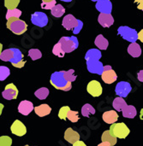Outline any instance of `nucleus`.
Masks as SVG:
<instances>
[{"label": "nucleus", "mask_w": 143, "mask_h": 146, "mask_svg": "<svg viewBox=\"0 0 143 146\" xmlns=\"http://www.w3.org/2000/svg\"><path fill=\"white\" fill-rule=\"evenodd\" d=\"M50 82L57 90L68 92L72 88V84L70 82H68L64 79L63 75V71L54 72L51 76Z\"/></svg>", "instance_id": "obj_1"}, {"label": "nucleus", "mask_w": 143, "mask_h": 146, "mask_svg": "<svg viewBox=\"0 0 143 146\" xmlns=\"http://www.w3.org/2000/svg\"><path fill=\"white\" fill-rule=\"evenodd\" d=\"M6 26H7V28H9L13 33H15L16 35L23 34L27 29V23L24 21L17 19V18L9 19Z\"/></svg>", "instance_id": "obj_2"}, {"label": "nucleus", "mask_w": 143, "mask_h": 146, "mask_svg": "<svg viewBox=\"0 0 143 146\" xmlns=\"http://www.w3.org/2000/svg\"><path fill=\"white\" fill-rule=\"evenodd\" d=\"M61 45L62 50L65 53H70L74 51L79 46V42L76 37H62L58 42Z\"/></svg>", "instance_id": "obj_3"}, {"label": "nucleus", "mask_w": 143, "mask_h": 146, "mask_svg": "<svg viewBox=\"0 0 143 146\" xmlns=\"http://www.w3.org/2000/svg\"><path fill=\"white\" fill-rule=\"evenodd\" d=\"M117 139H125L126 137H128V135L130 133V130L129 129V127L126 126V124H124V122H120V123H113L112 124V126L110 127V130H109Z\"/></svg>", "instance_id": "obj_4"}, {"label": "nucleus", "mask_w": 143, "mask_h": 146, "mask_svg": "<svg viewBox=\"0 0 143 146\" xmlns=\"http://www.w3.org/2000/svg\"><path fill=\"white\" fill-rule=\"evenodd\" d=\"M118 34L124 38L125 40L130 42V43H136L137 38V32L136 29L130 28L129 27H125V26H122L118 29Z\"/></svg>", "instance_id": "obj_5"}, {"label": "nucleus", "mask_w": 143, "mask_h": 146, "mask_svg": "<svg viewBox=\"0 0 143 146\" xmlns=\"http://www.w3.org/2000/svg\"><path fill=\"white\" fill-rule=\"evenodd\" d=\"M101 78L105 83L112 84L113 82H115L117 80L118 75L110 65H106V66H104L103 73L101 74Z\"/></svg>", "instance_id": "obj_6"}, {"label": "nucleus", "mask_w": 143, "mask_h": 146, "mask_svg": "<svg viewBox=\"0 0 143 146\" xmlns=\"http://www.w3.org/2000/svg\"><path fill=\"white\" fill-rule=\"evenodd\" d=\"M31 21L37 27H44L48 24V17L44 12H35L31 16Z\"/></svg>", "instance_id": "obj_7"}, {"label": "nucleus", "mask_w": 143, "mask_h": 146, "mask_svg": "<svg viewBox=\"0 0 143 146\" xmlns=\"http://www.w3.org/2000/svg\"><path fill=\"white\" fill-rule=\"evenodd\" d=\"M131 90H132V87L129 82L121 81V82L118 83V85L116 86L115 92L120 98H126L130 94Z\"/></svg>", "instance_id": "obj_8"}, {"label": "nucleus", "mask_w": 143, "mask_h": 146, "mask_svg": "<svg viewBox=\"0 0 143 146\" xmlns=\"http://www.w3.org/2000/svg\"><path fill=\"white\" fill-rule=\"evenodd\" d=\"M2 96L6 100L16 99L17 96H18V89L16 88V86L14 84H12V83L8 84L5 86L4 91L2 92Z\"/></svg>", "instance_id": "obj_9"}, {"label": "nucleus", "mask_w": 143, "mask_h": 146, "mask_svg": "<svg viewBox=\"0 0 143 146\" xmlns=\"http://www.w3.org/2000/svg\"><path fill=\"white\" fill-rule=\"evenodd\" d=\"M87 90H88V92L94 98L101 96L102 92H103L101 84L97 80H91L88 84Z\"/></svg>", "instance_id": "obj_10"}, {"label": "nucleus", "mask_w": 143, "mask_h": 146, "mask_svg": "<svg viewBox=\"0 0 143 146\" xmlns=\"http://www.w3.org/2000/svg\"><path fill=\"white\" fill-rule=\"evenodd\" d=\"M87 68L88 70L92 73V74H96L101 75L103 73V68L104 65L100 61H93V60H88L87 61Z\"/></svg>", "instance_id": "obj_11"}, {"label": "nucleus", "mask_w": 143, "mask_h": 146, "mask_svg": "<svg viewBox=\"0 0 143 146\" xmlns=\"http://www.w3.org/2000/svg\"><path fill=\"white\" fill-rule=\"evenodd\" d=\"M10 130L13 134L18 137H22L27 133V128L25 125L19 120H16L13 122V124L11 125Z\"/></svg>", "instance_id": "obj_12"}, {"label": "nucleus", "mask_w": 143, "mask_h": 146, "mask_svg": "<svg viewBox=\"0 0 143 146\" xmlns=\"http://www.w3.org/2000/svg\"><path fill=\"white\" fill-rule=\"evenodd\" d=\"M95 7L101 14H111L112 11V3L110 0H99Z\"/></svg>", "instance_id": "obj_13"}, {"label": "nucleus", "mask_w": 143, "mask_h": 146, "mask_svg": "<svg viewBox=\"0 0 143 146\" xmlns=\"http://www.w3.org/2000/svg\"><path fill=\"white\" fill-rule=\"evenodd\" d=\"M33 104L30 101L23 100L18 105V111L23 115H28L33 110Z\"/></svg>", "instance_id": "obj_14"}, {"label": "nucleus", "mask_w": 143, "mask_h": 146, "mask_svg": "<svg viewBox=\"0 0 143 146\" xmlns=\"http://www.w3.org/2000/svg\"><path fill=\"white\" fill-rule=\"evenodd\" d=\"M99 23L103 27H110L114 23V18L111 14H100L98 17Z\"/></svg>", "instance_id": "obj_15"}, {"label": "nucleus", "mask_w": 143, "mask_h": 146, "mask_svg": "<svg viewBox=\"0 0 143 146\" xmlns=\"http://www.w3.org/2000/svg\"><path fill=\"white\" fill-rule=\"evenodd\" d=\"M77 24V19L72 15H67L63 19L62 25L66 30H73Z\"/></svg>", "instance_id": "obj_16"}, {"label": "nucleus", "mask_w": 143, "mask_h": 146, "mask_svg": "<svg viewBox=\"0 0 143 146\" xmlns=\"http://www.w3.org/2000/svg\"><path fill=\"white\" fill-rule=\"evenodd\" d=\"M64 139L66 141H68L69 144L73 145L76 141L80 140V134L77 132L74 131L72 128L69 127L64 133Z\"/></svg>", "instance_id": "obj_17"}, {"label": "nucleus", "mask_w": 143, "mask_h": 146, "mask_svg": "<svg viewBox=\"0 0 143 146\" xmlns=\"http://www.w3.org/2000/svg\"><path fill=\"white\" fill-rule=\"evenodd\" d=\"M102 118L106 123L113 124V123H116V121H118V115L115 110H109V111H106L103 114Z\"/></svg>", "instance_id": "obj_18"}, {"label": "nucleus", "mask_w": 143, "mask_h": 146, "mask_svg": "<svg viewBox=\"0 0 143 146\" xmlns=\"http://www.w3.org/2000/svg\"><path fill=\"white\" fill-rule=\"evenodd\" d=\"M102 54L99 49H90L87 51L85 55V60H93V61H100L101 58Z\"/></svg>", "instance_id": "obj_19"}, {"label": "nucleus", "mask_w": 143, "mask_h": 146, "mask_svg": "<svg viewBox=\"0 0 143 146\" xmlns=\"http://www.w3.org/2000/svg\"><path fill=\"white\" fill-rule=\"evenodd\" d=\"M33 110H34L35 114L38 116L44 117V116L48 115L51 113V107L48 104H41V105H39L38 107L33 108Z\"/></svg>", "instance_id": "obj_20"}, {"label": "nucleus", "mask_w": 143, "mask_h": 146, "mask_svg": "<svg viewBox=\"0 0 143 146\" xmlns=\"http://www.w3.org/2000/svg\"><path fill=\"white\" fill-rule=\"evenodd\" d=\"M101 140L102 142H105V143H108L110 146L115 145L117 144V138L109 131H105L101 136Z\"/></svg>", "instance_id": "obj_21"}, {"label": "nucleus", "mask_w": 143, "mask_h": 146, "mask_svg": "<svg viewBox=\"0 0 143 146\" xmlns=\"http://www.w3.org/2000/svg\"><path fill=\"white\" fill-rule=\"evenodd\" d=\"M128 52L133 57H139L142 55V48L136 42L131 43L128 47Z\"/></svg>", "instance_id": "obj_22"}, {"label": "nucleus", "mask_w": 143, "mask_h": 146, "mask_svg": "<svg viewBox=\"0 0 143 146\" xmlns=\"http://www.w3.org/2000/svg\"><path fill=\"white\" fill-rule=\"evenodd\" d=\"M123 112V116L125 118H130V119H133L136 117L137 111L135 106L133 105H127L126 107H124L122 110Z\"/></svg>", "instance_id": "obj_23"}, {"label": "nucleus", "mask_w": 143, "mask_h": 146, "mask_svg": "<svg viewBox=\"0 0 143 146\" xmlns=\"http://www.w3.org/2000/svg\"><path fill=\"white\" fill-rule=\"evenodd\" d=\"M95 45L100 49V50H106L108 45H109V42L108 40L102 35V34H99L94 41Z\"/></svg>", "instance_id": "obj_24"}, {"label": "nucleus", "mask_w": 143, "mask_h": 146, "mask_svg": "<svg viewBox=\"0 0 143 146\" xmlns=\"http://www.w3.org/2000/svg\"><path fill=\"white\" fill-rule=\"evenodd\" d=\"M128 104L127 103L125 102V100L123 98H116L114 100H113V103H112V106L114 108V110H116L117 111H122V110L126 107Z\"/></svg>", "instance_id": "obj_25"}, {"label": "nucleus", "mask_w": 143, "mask_h": 146, "mask_svg": "<svg viewBox=\"0 0 143 146\" xmlns=\"http://www.w3.org/2000/svg\"><path fill=\"white\" fill-rule=\"evenodd\" d=\"M51 15L54 17L59 18L61 16H63L65 13V9L62 4H56L51 9Z\"/></svg>", "instance_id": "obj_26"}, {"label": "nucleus", "mask_w": 143, "mask_h": 146, "mask_svg": "<svg viewBox=\"0 0 143 146\" xmlns=\"http://www.w3.org/2000/svg\"><path fill=\"white\" fill-rule=\"evenodd\" d=\"M13 57H14L13 48L4 50L0 54V59L3 62H10L13 59Z\"/></svg>", "instance_id": "obj_27"}, {"label": "nucleus", "mask_w": 143, "mask_h": 146, "mask_svg": "<svg viewBox=\"0 0 143 146\" xmlns=\"http://www.w3.org/2000/svg\"><path fill=\"white\" fill-rule=\"evenodd\" d=\"M82 114L84 117H89L90 115L95 114V109L89 104H86L82 108Z\"/></svg>", "instance_id": "obj_28"}, {"label": "nucleus", "mask_w": 143, "mask_h": 146, "mask_svg": "<svg viewBox=\"0 0 143 146\" xmlns=\"http://www.w3.org/2000/svg\"><path fill=\"white\" fill-rule=\"evenodd\" d=\"M34 95L39 100H44V99H45L48 97V95H49V90L46 87H41V88H39V90H37L34 92Z\"/></svg>", "instance_id": "obj_29"}, {"label": "nucleus", "mask_w": 143, "mask_h": 146, "mask_svg": "<svg viewBox=\"0 0 143 146\" xmlns=\"http://www.w3.org/2000/svg\"><path fill=\"white\" fill-rule=\"evenodd\" d=\"M13 52H14V57L13 59L10 61L11 64H14V63H17L23 60V55L21 53V51L17 49V48H13Z\"/></svg>", "instance_id": "obj_30"}, {"label": "nucleus", "mask_w": 143, "mask_h": 146, "mask_svg": "<svg viewBox=\"0 0 143 146\" xmlns=\"http://www.w3.org/2000/svg\"><path fill=\"white\" fill-rule=\"evenodd\" d=\"M63 75L64 79L72 83L76 80V75H75V70L74 69H69L68 71H63Z\"/></svg>", "instance_id": "obj_31"}, {"label": "nucleus", "mask_w": 143, "mask_h": 146, "mask_svg": "<svg viewBox=\"0 0 143 146\" xmlns=\"http://www.w3.org/2000/svg\"><path fill=\"white\" fill-rule=\"evenodd\" d=\"M21 15V11L18 9H8L6 13V19L9 20L10 18H17L19 19L20 16Z\"/></svg>", "instance_id": "obj_32"}, {"label": "nucleus", "mask_w": 143, "mask_h": 146, "mask_svg": "<svg viewBox=\"0 0 143 146\" xmlns=\"http://www.w3.org/2000/svg\"><path fill=\"white\" fill-rule=\"evenodd\" d=\"M28 56L31 57L32 60L35 61V60H38L39 58H41L42 56V53L38 49H30L28 50Z\"/></svg>", "instance_id": "obj_33"}, {"label": "nucleus", "mask_w": 143, "mask_h": 146, "mask_svg": "<svg viewBox=\"0 0 143 146\" xmlns=\"http://www.w3.org/2000/svg\"><path fill=\"white\" fill-rule=\"evenodd\" d=\"M66 119H68L69 121H70L71 122H77L80 119L79 117V114L77 111H74V110H69L67 114V116H66Z\"/></svg>", "instance_id": "obj_34"}, {"label": "nucleus", "mask_w": 143, "mask_h": 146, "mask_svg": "<svg viewBox=\"0 0 143 146\" xmlns=\"http://www.w3.org/2000/svg\"><path fill=\"white\" fill-rule=\"evenodd\" d=\"M10 74V70L6 66H0V81L6 80Z\"/></svg>", "instance_id": "obj_35"}, {"label": "nucleus", "mask_w": 143, "mask_h": 146, "mask_svg": "<svg viewBox=\"0 0 143 146\" xmlns=\"http://www.w3.org/2000/svg\"><path fill=\"white\" fill-rule=\"evenodd\" d=\"M52 53H53L55 56H58V57H63L64 55H65V52L62 50L61 45H60L59 43H57V44H56L54 45V47H53V49H52Z\"/></svg>", "instance_id": "obj_36"}, {"label": "nucleus", "mask_w": 143, "mask_h": 146, "mask_svg": "<svg viewBox=\"0 0 143 146\" xmlns=\"http://www.w3.org/2000/svg\"><path fill=\"white\" fill-rule=\"evenodd\" d=\"M20 3V0H4V6L8 9H16Z\"/></svg>", "instance_id": "obj_37"}, {"label": "nucleus", "mask_w": 143, "mask_h": 146, "mask_svg": "<svg viewBox=\"0 0 143 146\" xmlns=\"http://www.w3.org/2000/svg\"><path fill=\"white\" fill-rule=\"evenodd\" d=\"M70 110L69 107V106H63L60 109L59 112H58V117L61 119V120H66V116H67V114L68 112Z\"/></svg>", "instance_id": "obj_38"}, {"label": "nucleus", "mask_w": 143, "mask_h": 146, "mask_svg": "<svg viewBox=\"0 0 143 146\" xmlns=\"http://www.w3.org/2000/svg\"><path fill=\"white\" fill-rule=\"evenodd\" d=\"M12 139L9 136H1L0 137V146H11Z\"/></svg>", "instance_id": "obj_39"}, {"label": "nucleus", "mask_w": 143, "mask_h": 146, "mask_svg": "<svg viewBox=\"0 0 143 146\" xmlns=\"http://www.w3.org/2000/svg\"><path fill=\"white\" fill-rule=\"evenodd\" d=\"M56 0H52L50 2H42L41 3V8L44 9H51L57 3Z\"/></svg>", "instance_id": "obj_40"}, {"label": "nucleus", "mask_w": 143, "mask_h": 146, "mask_svg": "<svg viewBox=\"0 0 143 146\" xmlns=\"http://www.w3.org/2000/svg\"><path fill=\"white\" fill-rule=\"evenodd\" d=\"M82 27H83L82 21L81 20H77V24H76V26L73 29V33L74 34H78L81 32V30L82 29Z\"/></svg>", "instance_id": "obj_41"}, {"label": "nucleus", "mask_w": 143, "mask_h": 146, "mask_svg": "<svg viewBox=\"0 0 143 146\" xmlns=\"http://www.w3.org/2000/svg\"><path fill=\"white\" fill-rule=\"evenodd\" d=\"M25 63H26V61L22 60V61H21V62H17V63H14V64H12V65H13L14 67L17 68H23V66L25 65Z\"/></svg>", "instance_id": "obj_42"}, {"label": "nucleus", "mask_w": 143, "mask_h": 146, "mask_svg": "<svg viewBox=\"0 0 143 146\" xmlns=\"http://www.w3.org/2000/svg\"><path fill=\"white\" fill-rule=\"evenodd\" d=\"M135 3L137 4V8L141 10L143 9V0H135Z\"/></svg>", "instance_id": "obj_43"}, {"label": "nucleus", "mask_w": 143, "mask_h": 146, "mask_svg": "<svg viewBox=\"0 0 143 146\" xmlns=\"http://www.w3.org/2000/svg\"><path fill=\"white\" fill-rule=\"evenodd\" d=\"M73 146H87V145H85V143H84V142L78 140V141H76V143H74V144H73Z\"/></svg>", "instance_id": "obj_44"}, {"label": "nucleus", "mask_w": 143, "mask_h": 146, "mask_svg": "<svg viewBox=\"0 0 143 146\" xmlns=\"http://www.w3.org/2000/svg\"><path fill=\"white\" fill-rule=\"evenodd\" d=\"M137 38L140 39V41L143 42V30H141V32L137 33Z\"/></svg>", "instance_id": "obj_45"}, {"label": "nucleus", "mask_w": 143, "mask_h": 146, "mask_svg": "<svg viewBox=\"0 0 143 146\" xmlns=\"http://www.w3.org/2000/svg\"><path fill=\"white\" fill-rule=\"evenodd\" d=\"M138 80L141 81V82H142L143 81V71H140L139 73H138Z\"/></svg>", "instance_id": "obj_46"}, {"label": "nucleus", "mask_w": 143, "mask_h": 146, "mask_svg": "<svg viewBox=\"0 0 143 146\" xmlns=\"http://www.w3.org/2000/svg\"><path fill=\"white\" fill-rule=\"evenodd\" d=\"M98 146H110V145L108 143H105V142H102L101 144H100Z\"/></svg>", "instance_id": "obj_47"}, {"label": "nucleus", "mask_w": 143, "mask_h": 146, "mask_svg": "<svg viewBox=\"0 0 143 146\" xmlns=\"http://www.w3.org/2000/svg\"><path fill=\"white\" fill-rule=\"evenodd\" d=\"M3 104H0V115H1V114H2V111H3Z\"/></svg>", "instance_id": "obj_48"}, {"label": "nucleus", "mask_w": 143, "mask_h": 146, "mask_svg": "<svg viewBox=\"0 0 143 146\" xmlns=\"http://www.w3.org/2000/svg\"><path fill=\"white\" fill-rule=\"evenodd\" d=\"M3 51V44L0 43V54H1V52Z\"/></svg>", "instance_id": "obj_49"}, {"label": "nucleus", "mask_w": 143, "mask_h": 146, "mask_svg": "<svg viewBox=\"0 0 143 146\" xmlns=\"http://www.w3.org/2000/svg\"><path fill=\"white\" fill-rule=\"evenodd\" d=\"M60 1H63V2H67V3H69V2H71L72 0H60Z\"/></svg>", "instance_id": "obj_50"}, {"label": "nucleus", "mask_w": 143, "mask_h": 146, "mask_svg": "<svg viewBox=\"0 0 143 146\" xmlns=\"http://www.w3.org/2000/svg\"><path fill=\"white\" fill-rule=\"evenodd\" d=\"M50 1H52V0H42V2H50Z\"/></svg>", "instance_id": "obj_51"}, {"label": "nucleus", "mask_w": 143, "mask_h": 146, "mask_svg": "<svg viewBox=\"0 0 143 146\" xmlns=\"http://www.w3.org/2000/svg\"><path fill=\"white\" fill-rule=\"evenodd\" d=\"M92 1H94V2H97V1H99V0H92Z\"/></svg>", "instance_id": "obj_52"}, {"label": "nucleus", "mask_w": 143, "mask_h": 146, "mask_svg": "<svg viewBox=\"0 0 143 146\" xmlns=\"http://www.w3.org/2000/svg\"><path fill=\"white\" fill-rule=\"evenodd\" d=\"M25 146H29V145H25Z\"/></svg>", "instance_id": "obj_53"}]
</instances>
